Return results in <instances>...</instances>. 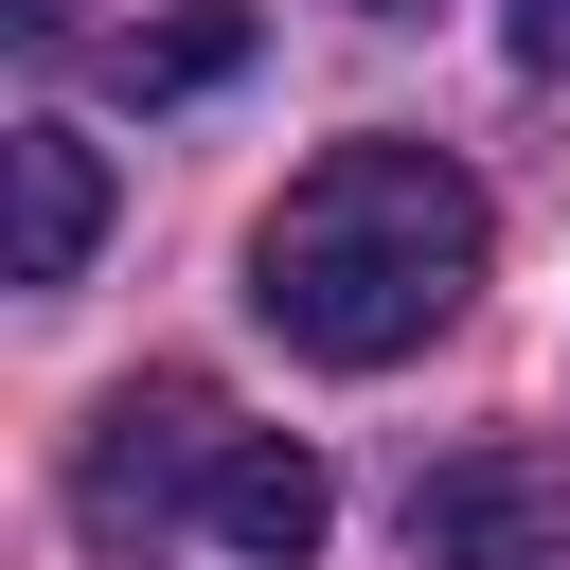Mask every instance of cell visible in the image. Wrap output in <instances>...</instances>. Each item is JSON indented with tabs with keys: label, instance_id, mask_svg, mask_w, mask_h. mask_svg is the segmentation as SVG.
Wrapping results in <instances>:
<instances>
[{
	"label": "cell",
	"instance_id": "6da1fadb",
	"mask_svg": "<svg viewBox=\"0 0 570 570\" xmlns=\"http://www.w3.org/2000/svg\"><path fill=\"white\" fill-rule=\"evenodd\" d=\"M481 285V178L445 142H321L285 214L249 232V321L321 374H392Z\"/></svg>",
	"mask_w": 570,
	"mask_h": 570
},
{
	"label": "cell",
	"instance_id": "7a4b0ae2",
	"mask_svg": "<svg viewBox=\"0 0 570 570\" xmlns=\"http://www.w3.org/2000/svg\"><path fill=\"white\" fill-rule=\"evenodd\" d=\"M410 570H570V445H463L410 481Z\"/></svg>",
	"mask_w": 570,
	"mask_h": 570
},
{
	"label": "cell",
	"instance_id": "3957f363",
	"mask_svg": "<svg viewBox=\"0 0 570 570\" xmlns=\"http://www.w3.org/2000/svg\"><path fill=\"white\" fill-rule=\"evenodd\" d=\"M214 445H232V428H214V392H196V374H160V392H107V428H89V463H71V517L125 552V534H142L178 481H214Z\"/></svg>",
	"mask_w": 570,
	"mask_h": 570
},
{
	"label": "cell",
	"instance_id": "277c9868",
	"mask_svg": "<svg viewBox=\"0 0 570 570\" xmlns=\"http://www.w3.org/2000/svg\"><path fill=\"white\" fill-rule=\"evenodd\" d=\"M321 517H338V481H321V445H285V428H232L214 481H196V534H214L232 570H303Z\"/></svg>",
	"mask_w": 570,
	"mask_h": 570
},
{
	"label": "cell",
	"instance_id": "5b68a950",
	"mask_svg": "<svg viewBox=\"0 0 570 570\" xmlns=\"http://www.w3.org/2000/svg\"><path fill=\"white\" fill-rule=\"evenodd\" d=\"M0 160H18V285H71V267L107 249V160H89V125H18Z\"/></svg>",
	"mask_w": 570,
	"mask_h": 570
},
{
	"label": "cell",
	"instance_id": "8992f818",
	"mask_svg": "<svg viewBox=\"0 0 570 570\" xmlns=\"http://www.w3.org/2000/svg\"><path fill=\"white\" fill-rule=\"evenodd\" d=\"M249 71V0H178V18H125L107 36V89L125 107H196V89H232Z\"/></svg>",
	"mask_w": 570,
	"mask_h": 570
},
{
	"label": "cell",
	"instance_id": "52a82bcc",
	"mask_svg": "<svg viewBox=\"0 0 570 570\" xmlns=\"http://www.w3.org/2000/svg\"><path fill=\"white\" fill-rule=\"evenodd\" d=\"M499 53L517 71H570V0H499Z\"/></svg>",
	"mask_w": 570,
	"mask_h": 570
}]
</instances>
